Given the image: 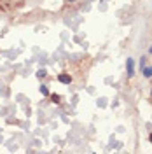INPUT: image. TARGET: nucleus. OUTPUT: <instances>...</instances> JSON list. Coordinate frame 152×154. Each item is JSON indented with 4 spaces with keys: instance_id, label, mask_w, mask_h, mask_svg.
I'll list each match as a JSON object with an SVG mask.
<instances>
[{
    "instance_id": "f257e3e1",
    "label": "nucleus",
    "mask_w": 152,
    "mask_h": 154,
    "mask_svg": "<svg viewBox=\"0 0 152 154\" xmlns=\"http://www.w3.org/2000/svg\"><path fill=\"white\" fill-rule=\"evenodd\" d=\"M25 4V0H0V12H11L19 9Z\"/></svg>"
},
{
    "instance_id": "f03ea898",
    "label": "nucleus",
    "mask_w": 152,
    "mask_h": 154,
    "mask_svg": "<svg viewBox=\"0 0 152 154\" xmlns=\"http://www.w3.org/2000/svg\"><path fill=\"white\" fill-rule=\"evenodd\" d=\"M126 72H128V79H131L135 75V60L133 58L126 60Z\"/></svg>"
},
{
    "instance_id": "7ed1b4c3",
    "label": "nucleus",
    "mask_w": 152,
    "mask_h": 154,
    "mask_svg": "<svg viewBox=\"0 0 152 154\" xmlns=\"http://www.w3.org/2000/svg\"><path fill=\"white\" fill-rule=\"evenodd\" d=\"M58 81L63 82V84H70V82L74 81V77L70 75V74H67V72H61V74L58 75Z\"/></svg>"
},
{
    "instance_id": "20e7f679",
    "label": "nucleus",
    "mask_w": 152,
    "mask_h": 154,
    "mask_svg": "<svg viewBox=\"0 0 152 154\" xmlns=\"http://www.w3.org/2000/svg\"><path fill=\"white\" fill-rule=\"evenodd\" d=\"M142 74H143L145 79H150V77H152V67H143Z\"/></svg>"
},
{
    "instance_id": "39448f33",
    "label": "nucleus",
    "mask_w": 152,
    "mask_h": 154,
    "mask_svg": "<svg viewBox=\"0 0 152 154\" xmlns=\"http://www.w3.org/2000/svg\"><path fill=\"white\" fill-rule=\"evenodd\" d=\"M53 103H61V95H49Z\"/></svg>"
},
{
    "instance_id": "423d86ee",
    "label": "nucleus",
    "mask_w": 152,
    "mask_h": 154,
    "mask_svg": "<svg viewBox=\"0 0 152 154\" xmlns=\"http://www.w3.org/2000/svg\"><path fill=\"white\" fill-rule=\"evenodd\" d=\"M38 91H40V93H42L44 96H49V95H51V93H49V89H47V86H44V84L38 88Z\"/></svg>"
},
{
    "instance_id": "0eeeda50",
    "label": "nucleus",
    "mask_w": 152,
    "mask_h": 154,
    "mask_svg": "<svg viewBox=\"0 0 152 154\" xmlns=\"http://www.w3.org/2000/svg\"><path fill=\"white\" fill-rule=\"evenodd\" d=\"M145 61H147V56H142V58H140V72H142L143 67H145Z\"/></svg>"
},
{
    "instance_id": "6e6552de",
    "label": "nucleus",
    "mask_w": 152,
    "mask_h": 154,
    "mask_svg": "<svg viewBox=\"0 0 152 154\" xmlns=\"http://www.w3.org/2000/svg\"><path fill=\"white\" fill-rule=\"evenodd\" d=\"M46 75H47V72H46V70H38V72H37L38 79H42V77H46Z\"/></svg>"
},
{
    "instance_id": "1a4fd4ad",
    "label": "nucleus",
    "mask_w": 152,
    "mask_h": 154,
    "mask_svg": "<svg viewBox=\"0 0 152 154\" xmlns=\"http://www.w3.org/2000/svg\"><path fill=\"white\" fill-rule=\"evenodd\" d=\"M65 2H67V4H74V2H75V0H65Z\"/></svg>"
},
{
    "instance_id": "9d476101",
    "label": "nucleus",
    "mask_w": 152,
    "mask_h": 154,
    "mask_svg": "<svg viewBox=\"0 0 152 154\" xmlns=\"http://www.w3.org/2000/svg\"><path fill=\"white\" fill-rule=\"evenodd\" d=\"M149 142H150V144H152V133L149 135Z\"/></svg>"
},
{
    "instance_id": "9b49d317",
    "label": "nucleus",
    "mask_w": 152,
    "mask_h": 154,
    "mask_svg": "<svg viewBox=\"0 0 152 154\" xmlns=\"http://www.w3.org/2000/svg\"><path fill=\"white\" fill-rule=\"evenodd\" d=\"M149 54H152V46H150V48H149Z\"/></svg>"
}]
</instances>
